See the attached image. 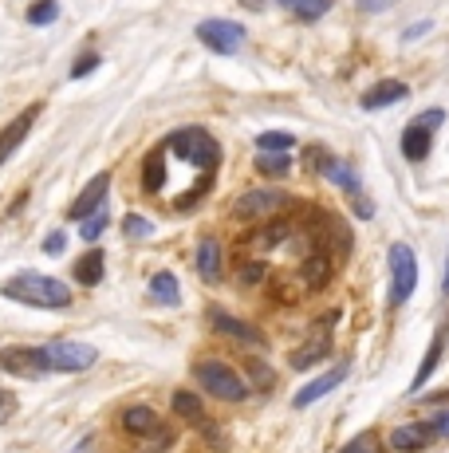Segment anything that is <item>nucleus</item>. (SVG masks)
Here are the masks:
<instances>
[{
	"instance_id": "nucleus-11",
	"label": "nucleus",
	"mask_w": 449,
	"mask_h": 453,
	"mask_svg": "<svg viewBox=\"0 0 449 453\" xmlns=\"http://www.w3.org/2000/svg\"><path fill=\"white\" fill-rule=\"evenodd\" d=\"M209 324H213V331H221V335L237 339V343H248V347H261V343H264V335H261V331H256L253 324H245V319H232L229 311H221V308L209 311Z\"/></svg>"
},
{
	"instance_id": "nucleus-30",
	"label": "nucleus",
	"mask_w": 449,
	"mask_h": 453,
	"mask_svg": "<svg viewBox=\"0 0 449 453\" xmlns=\"http://www.w3.org/2000/svg\"><path fill=\"white\" fill-rule=\"evenodd\" d=\"M339 453H378V438L375 434H359V438H351Z\"/></svg>"
},
{
	"instance_id": "nucleus-40",
	"label": "nucleus",
	"mask_w": 449,
	"mask_h": 453,
	"mask_svg": "<svg viewBox=\"0 0 449 453\" xmlns=\"http://www.w3.org/2000/svg\"><path fill=\"white\" fill-rule=\"evenodd\" d=\"M253 379L261 382V387H272V374H269V367H253Z\"/></svg>"
},
{
	"instance_id": "nucleus-21",
	"label": "nucleus",
	"mask_w": 449,
	"mask_h": 453,
	"mask_svg": "<svg viewBox=\"0 0 449 453\" xmlns=\"http://www.w3.org/2000/svg\"><path fill=\"white\" fill-rule=\"evenodd\" d=\"M123 430L126 434H138V438H146V434L158 430V414H154L150 406H131V411L123 414Z\"/></svg>"
},
{
	"instance_id": "nucleus-24",
	"label": "nucleus",
	"mask_w": 449,
	"mask_h": 453,
	"mask_svg": "<svg viewBox=\"0 0 449 453\" xmlns=\"http://www.w3.org/2000/svg\"><path fill=\"white\" fill-rule=\"evenodd\" d=\"M174 411L186 418V422H194V426H202V422H205V406H202V398L189 395V390H178V395H174Z\"/></svg>"
},
{
	"instance_id": "nucleus-34",
	"label": "nucleus",
	"mask_w": 449,
	"mask_h": 453,
	"mask_svg": "<svg viewBox=\"0 0 449 453\" xmlns=\"http://www.w3.org/2000/svg\"><path fill=\"white\" fill-rule=\"evenodd\" d=\"M64 249H67V237H64V233H48V237H44V252H48V257H59Z\"/></svg>"
},
{
	"instance_id": "nucleus-19",
	"label": "nucleus",
	"mask_w": 449,
	"mask_h": 453,
	"mask_svg": "<svg viewBox=\"0 0 449 453\" xmlns=\"http://www.w3.org/2000/svg\"><path fill=\"white\" fill-rule=\"evenodd\" d=\"M142 189H146V194H162V189H166V158H162V146L146 154V162H142Z\"/></svg>"
},
{
	"instance_id": "nucleus-36",
	"label": "nucleus",
	"mask_w": 449,
	"mask_h": 453,
	"mask_svg": "<svg viewBox=\"0 0 449 453\" xmlns=\"http://www.w3.org/2000/svg\"><path fill=\"white\" fill-rule=\"evenodd\" d=\"M394 0H359V12H367V16H375V12H386Z\"/></svg>"
},
{
	"instance_id": "nucleus-23",
	"label": "nucleus",
	"mask_w": 449,
	"mask_h": 453,
	"mask_svg": "<svg viewBox=\"0 0 449 453\" xmlns=\"http://www.w3.org/2000/svg\"><path fill=\"white\" fill-rule=\"evenodd\" d=\"M276 4H284V8H288V12H296V20L316 24L319 16H327V8H331V0H276Z\"/></svg>"
},
{
	"instance_id": "nucleus-35",
	"label": "nucleus",
	"mask_w": 449,
	"mask_h": 453,
	"mask_svg": "<svg viewBox=\"0 0 449 453\" xmlns=\"http://www.w3.org/2000/svg\"><path fill=\"white\" fill-rule=\"evenodd\" d=\"M430 28H434V24H430V20H418V24H410V28L402 32V40H406V43H414V40H422V36H426Z\"/></svg>"
},
{
	"instance_id": "nucleus-26",
	"label": "nucleus",
	"mask_w": 449,
	"mask_h": 453,
	"mask_svg": "<svg viewBox=\"0 0 449 453\" xmlns=\"http://www.w3.org/2000/svg\"><path fill=\"white\" fill-rule=\"evenodd\" d=\"M107 225H110V213H107V202H103L99 209H91V213H88V217H83V221H80V233H83V241H99Z\"/></svg>"
},
{
	"instance_id": "nucleus-6",
	"label": "nucleus",
	"mask_w": 449,
	"mask_h": 453,
	"mask_svg": "<svg viewBox=\"0 0 449 453\" xmlns=\"http://www.w3.org/2000/svg\"><path fill=\"white\" fill-rule=\"evenodd\" d=\"M197 40L209 51H217V56H237L245 48V28L232 20H202L197 24Z\"/></svg>"
},
{
	"instance_id": "nucleus-17",
	"label": "nucleus",
	"mask_w": 449,
	"mask_h": 453,
	"mask_svg": "<svg viewBox=\"0 0 449 453\" xmlns=\"http://www.w3.org/2000/svg\"><path fill=\"white\" fill-rule=\"evenodd\" d=\"M197 273H202V280H209V284L221 280V245L213 237H205L202 245H197Z\"/></svg>"
},
{
	"instance_id": "nucleus-27",
	"label": "nucleus",
	"mask_w": 449,
	"mask_h": 453,
	"mask_svg": "<svg viewBox=\"0 0 449 453\" xmlns=\"http://www.w3.org/2000/svg\"><path fill=\"white\" fill-rule=\"evenodd\" d=\"M256 146L261 150H292L296 134H288V130H264V134H256Z\"/></svg>"
},
{
	"instance_id": "nucleus-4",
	"label": "nucleus",
	"mask_w": 449,
	"mask_h": 453,
	"mask_svg": "<svg viewBox=\"0 0 449 453\" xmlns=\"http://www.w3.org/2000/svg\"><path fill=\"white\" fill-rule=\"evenodd\" d=\"M418 288V260H414L410 245H391V308L406 303Z\"/></svg>"
},
{
	"instance_id": "nucleus-14",
	"label": "nucleus",
	"mask_w": 449,
	"mask_h": 453,
	"mask_svg": "<svg viewBox=\"0 0 449 453\" xmlns=\"http://www.w3.org/2000/svg\"><path fill=\"white\" fill-rule=\"evenodd\" d=\"M430 146H434V127H426L422 119L402 130V154H406V162H422L430 154Z\"/></svg>"
},
{
	"instance_id": "nucleus-32",
	"label": "nucleus",
	"mask_w": 449,
	"mask_h": 453,
	"mask_svg": "<svg viewBox=\"0 0 449 453\" xmlns=\"http://www.w3.org/2000/svg\"><path fill=\"white\" fill-rule=\"evenodd\" d=\"M95 67H99V56H95V51H83V56L75 59V67H72V80H83V75H91Z\"/></svg>"
},
{
	"instance_id": "nucleus-39",
	"label": "nucleus",
	"mask_w": 449,
	"mask_h": 453,
	"mask_svg": "<svg viewBox=\"0 0 449 453\" xmlns=\"http://www.w3.org/2000/svg\"><path fill=\"white\" fill-rule=\"evenodd\" d=\"M237 4H245L248 12H264V8H269L272 0H237Z\"/></svg>"
},
{
	"instance_id": "nucleus-2",
	"label": "nucleus",
	"mask_w": 449,
	"mask_h": 453,
	"mask_svg": "<svg viewBox=\"0 0 449 453\" xmlns=\"http://www.w3.org/2000/svg\"><path fill=\"white\" fill-rule=\"evenodd\" d=\"M194 374H197V382H202V390H209V395L221 398V403H245L248 398V382L240 379L229 363L205 359V363H197L194 367Z\"/></svg>"
},
{
	"instance_id": "nucleus-13",
	"label": "nucleus",
	"mask_w": 449,
	"mask_h": 453,
	"mask_svg": "<svg viewBox=\"0 0 449 453\" xmlns=\"http://www.w3.org/2000/svg\"><path fill=\"white\" fill-rule=\"evenodd\" d=\"M430 438H434V426H430V422L399 426V430L391 434V449H394V453H418V449L430 446Z\"/></svg>"
},
{
	"instance_id": "nucleus-8",
	"label": "nucleus",
	"mask_w": 449,
	"mask_h": 453,
	"mask_svg": "<svg viewBox=\"0 0 449 453\" xmlns=\"http://www.w3.org/2000/svg\"><path fill=\"white\" fill-rule=\"evenodd\" d=\"M312 162L319 165V173H323L327 181H335V186H339V189H347L351 197H359V194H362V178H359L355 170H351L347 162L331 158V154H327V150H319V146L312 150Z\"/></svg>"
},
{
	"instance_id": "nucleus-22",
	"label": "nucleus",
	"mask_w": 449,
	"mask_h": 453,
	"mask_svg": "<svg viewBox=\"0 0 449 453\" xmlns=\"http://www.w3.org/2000/svg\"><path fill=\"white\" fill-rule=\"evenodd\" d=\"M256 170H261L264 178H284V173L292 170V154L288 150H261L256 154Z\"/></svg>"
},
{
	"instance_id": "nucleus-33",
	"label": "nucleus",
	"mask_w": 449,
	"mask_h": 453,
	"mask_svg": "<svg viewBox=\"0 0 449 453\" xmlns=\"http://www.w3.org/2000/svg\"><path fill=\"white\" fill-rule=\"evenodd\" d=\"M12 414H16V395L12 390H0V426H4Z\"/></svg>"
},
{
	"instance_id": "nucleus-10",
	"label": "nucleus",
	"mask_w": 449,
	"mask_h": 453,
	"mask_svg": "<svg viewBox=\"0 0 449 453\" xmlns=\"http://www.w3.org/2000/svg\"><path fill=\"white\" fill-rule=\"evenodd\" d=\"M107 189H110V173H95L88 186H83V194L72 202L67 217H72V221H83V217H88L91 209H99L103 202H107Z\"/></svg>"
},
{
	"instance_id": "nucleus-1",
	"label": "nucleus",
	"mask_w": 449,
	"mask_h": 453,
	"mask_svg": "<svg viewBox=\"0 0 449 453\" xmlns=\"http://www.w3.org/2000/svg\"><path fill=\"white\" fill-rule=\"evenodd\" d=\"M4 296L16 303H28V308H44V311H67L75 300L64 280L44 276V273H16L4 284Z\"/></svg>"
},
{
	"instance_id": "nucleus-38",
	"label": "nucleus",
	"mask_w": 449,
	"mask_h": 453,
	"mask_svg": "<svg viewBox=\"0 0 449 453\" xmlns=\"http://www.w3.org/2000/svg\"><path fill=\"white\" fill-rule=\"evenodd\" d=\"M264 276H269V273H264V268H261V265H245V280H248V284L264 280Z\"/></svg>"
},
{
	"instance_id": "nucleus-20",
	"label": "nucleus",
	"mask_w": 449,
	"mask_h": 453,
	"mask_svg": "<svg viewBox=\"0 0 449 453\" xmlns=\"http://www.w3.org/2000/svg\"><path fill=\"white\" fill-rule=\"evenodd\" d=\"M150 296L166 308H178L181 303V288H178V276L174 273H154L150 276Z\"/></svg>"
},
{
	"instance_id": "nucleus-25",
	"label": "nucleus",
	"mask_w": 449,
	"mask_h": 453,
	"mask_svg": "<svg viewBox=\"0 0 449 453\" xmlns=\"http://www.w3.org/2000/svg\"><path fill=\"white\" fill-rule=\"evenodd\" d=\"M438 359H442V335H434V343H430L426 359H422V367H418V374H414V382H410V395H418L422 382H430V374H434Z\"/></svg>"
},
{
	"instance_id": "nucleus-28",
	"label": "nucleus",
	"mask_w": 449,
	"mask_h": 453,
	"mask_svg": "<svg viewBox=\"0 0 449 453\" xmlns=\"http://www.w3.org/2000/svg\"><path fill=\"white\" fill-rule=\"evenodd\" d=\"M56 16H59V0H36L28 8V24H36V28H48Z\"/></svg>"
},
{
	"instance_id": "nucleus-15",
	"label": "nucleus",
	"mask_w": 449,
	"mask_h": 453,
	"mask_svg": "<svg viewBox=\"0 0 449 453\" xmlns=\"http://www.w3.org/2000/svg\"><path fill=\"white\" fill-rule=\"evenodd\" d=\"M406 95H410V87H406V83L386 80V83H375L367 95H362V107H367V111H383V107H391V103H402Z\"/></svg>"
},
{
	"instance_id": "nucleus-31",
	"label": "nucleus",
	"mask_w": 449,
	"mask_h": 453,
	"mask_svg": "<svg viewBox=\"0 0 449 453\" xmlns=\"http://www.w3.org/2000/svg\"><path fill=\"white\" fill-rule=\"evenodd\" d=\"M123 233H126V237H150V233H154V225L146 221V217L131 213V217H126V221H123Z\"/></svg>"
},
{
	"instance_id": "nucleus-12",
	"label": "nucleus",
	"mask_w": 449,
	"mask_h": 453,
	"mask_svg": "<svg viewBox=\"0 0 449 453\" xmlns=\"http://www.w3.org/2000/svg\"><path fill=\"white\" fill-rule=\"evenodd\" d=\"M343 379H347V363H339V367H331L327 374H319V379H312L304 390H296V411H304V406L319 403L323 395H331L335 387H343Z\"/></svg>"
},
{
	"instance_id": "nucleus-37",
	"label": "nucleus",
	"mask_w": 449,
	"mask_h": 453,
	"mask_svg": "<svg viewBox=\"0 0 449 453\" xmlns=\"http://www.w3.org/2000/svg\"><path fill=\"white\" fill-rule=\"evenodd\" d=\"M430 426H434V434H442V438H449V411H442V414H438Z\"/></svg>"
},
{
	"instance_id": "nucleus-5",
	"label": "nucleus",
	"mask_w": 449,
	"mask_h": 453,
	"mask_svg": "<svg viewBox=\"0 0 449 453\" xmlns=\"http://www.w3.org/2000/svg\"><path fill=\"white\" fill-rule=\"evenodd\" d=\"M0 371L16 374V379H44V374H51V363L44 347H4L0 351Z\"/></svg>"
},
{
	"instance_id": "nucleus-18",
	"label": "nucleus",
	"mask_w": 449,
	"mask_h": 453,
	"mask_svg": "<svg viewBox=\"0 0 449 453\" xmlns=\"http://www.w3.org/2000/svg\"><path fill=\"white\" fill-rule=\"evenodd\" d=\"M103 273H107V257H103V249H91L88 257H80L75 260V280L80 284H88V288H95V284L103 280Z\"/></svg>"
},
{
	"instance_id": "nucleus-3",
	"label": "nucleus",
	"mask_w": 449,
	"mask_h": 453,
	"mask_svg": "<svg viewBox=\"0 0 449 453\" xmlns=\"http://www.w3.org/2000/svg\"><path fill=\"white\" fill-rule=\"evenodd\" d=\"M51 371L59 374H80V371H91L95 359H99V351H95L91 343H80V339H51L44 347Z\"/></svg>"
},
{
	"instance_id": "nucleus-41",
	"label": "nucleus",
	"mask_w": 449,
	"mask_h": 453,
	"mask_svg": "<svg viewBox=\"0 0 449 453\" xmlns=\"http://www.w3.org/2000/svg\"><path fill=\"white\" fill-rule=\"evenodd\" d=\"M442 288H445V296H449V257H445V284H442Z\"/></svg>"
},
{
	"instance_id": "nucleus-7",
	"label": "nucleus",
	"mask_w": 449,
	"mask_h": 453,
	"mask_svg": "<svg viewBox=\"0 0 449 453\" xmlns=\"http://www.w3.org/2000/svg\"><path fill=\"white\" fill-rule=\"evenodd\" d=\"M284 205H292V197L284 194V189H253V194H240L237 202H232V213L253 221V217H269Z\"/></svg>"
},
{
	"instance_id": "nucleus-29",
	"label": "nucleus",
	"mask_w": 449,
	"mask_h": 453,
	"mask_svg": "<svg viewBox=\"0 0 449 453\" xmlns=\"http://www.w3.org/2000/svg\"><path fill=\"white\" fill-rule=\"evenodd\" d=\"M284 237H288V225H272V229L256 233L248 245H256V249H276V241H284Z\"/></svg>"
},
{
	"instance_id": "nucleus-16",
	"label": "nucleus",
	"mask_w": 449,
	"mask_h": 453,
	"mask_svg": "<svg viewBox=\"0 0 449 453\" xmlns=\"http://www.w3.org/2000/svg\"><path fill=\"white\" fill-rule=\"evenodd\" d=\"M327 351H331V339H327L323 331H316V335L308 339L304 351H292V371H308V367H316L319 359H327Z\"/></svg>"
},
{
	"instance_id": "nucleus-9",
	"label": "nucleus",
	"mask_w": 449,
	"mask_h": 453,
	"mask_svg": "<svg viewBox=\"0 0 449 453\" xmlns=\"http://www.w3.org/2000/svg\"><path fill=\"white\" fill-rule=\"evenodd\" d=\"M40 111H44V103H32L28 111H20V115H16L12 123L0 130V165L12 158V150L24 142V138H28V130H32V123L40 119Z\"/></svg>"
}]
</instances>
